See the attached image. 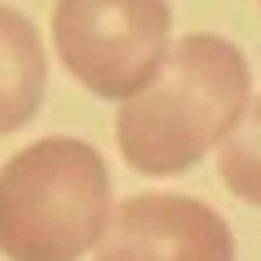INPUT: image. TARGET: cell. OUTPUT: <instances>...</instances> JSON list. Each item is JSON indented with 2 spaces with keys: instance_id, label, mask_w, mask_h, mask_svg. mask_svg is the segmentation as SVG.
I'll use <instances>...</instances> for the list:
<instances>
[{
  "instance_id": "277c9868",
  "label": "cell",
  "mask_w": 261,
  "mask_h": 261,
  "mask_svg": "<svg viewBox=\"0 0 261 261\" xmlns=\"http://www.w3.org/2000/svg\"><path fill=\"white\" fill-rule=\"evenodd\" d=\"M97 261H234V239L204 199L138 195L115 208Z\"/></svg>"
},
{
  "instance_id": "8992f818",
  "label": "cell",
  "mask_w": 261,
  "mask_h": 261,
  "mask_svg": "<svg viewBox=\"0 0 261 261\" xmlns=\"http://www.w3.org/2000/svg\"><path fill=\"white\" fill-rule=\"evenodd\" d=\"M221 177L239 199L261 208V97L248 102L234 128L221 138Z\"/></svg>"
},
{
  "instance_id": "7a4b0ae2",
  "label": "cell",
  "mask_w": 261,
  "mask_h": 261,
  "mask_svg": "<svg viewBox=\"0 0 261 261\" xmlns=\"http://www.w3.org/2000/svg\"><path fill=\"white\" fill-rule=\"evenodd\" d=\"M111 226V177L80 138H44L0 168V252L9 261H75Z\"/></svg>"
},
{
  "instance_id": "5b68a950",
  "label": "cell",
  "mask_w": 261,
  "mask_h": 261,
  "mask_svg": "<svg viewBox=\"0 0 261 261\" xmlns=\"http://www.w3.org/2000/svg\"><path fill=\"white\" fill-rule=\"evenodd\" d=\"M44 44L27 18L0 5V133H14L40 111L44 97Z\"/></svg>"
},
{
  "instance_id": "6da1fadb",
  "label": "cell",
  "mask_w": 261,
  "mask_h": 261,
  "mask_svg": "<svg viewBox=\"0 0 261 261\" xmlns=\"http://www.w3.org/2000/svg\"><path fill=\"white\" fill-rule=\"evenodd\" d=\"M248 107V62L221 36H186L164 54L146 89L124 102L120 111V151L124 160L168 177L199 164L213 142L234 128Z\"/></svg>"
},
{
  "instance_id": "3957f363",
  "label": "cell",
  "mask_w": 261,
  "mask_h": 261,
  "mask_svg": "<svg viewBox=\"0 0 261 261\" xmlns=\"http://www.w3.org/2000/svg\"><path fill=\"white\" fill-rule=\"evenodd\" d=\"M168 0H58L54 40L97 97H133L168 54Z\"/></svg>"
}]
</instances>
